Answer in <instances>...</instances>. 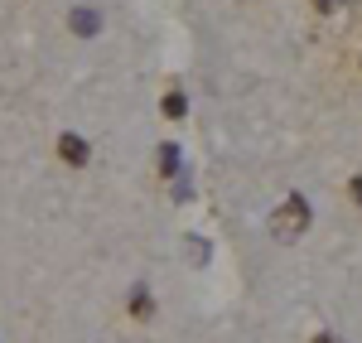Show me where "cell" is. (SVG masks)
Segmentation results:
<instances>
[{
	"instance_id": "obj_9",
	"label": "cell",
	"mask_w": 362,
	"mask_h": 343,
	"mask_svg": "<svg viewBox=\"0 0 362 343\" xmlns=\"http://www.w3.org/2000/svg\"><path fill=\"white\" fill-rule=\"evenodd\" d=\"M314 343H338V339H334V334H319V339H314Z\"/></svg>"
},
{
	"instance_id": "obj_3",
	"label": "cell",
	"mask_w": 362,
	"mask_h": 343,
	"mask_svg": "<svg viewBox=\"0 0 362 343\" xmlns=\"http://www.w3.org/2000/svg\"><path fill=\"white\" fill-rule=\"evenodd\" d=\"M160 112H165V116H169V121H179V116L189 112V102H184V92H169L165 102H160Z\"/></svg>"
},
{
	"instance_id": "obj_6",
	"label": "cell",
	"mask_w": 362,
	"mask_h": 343,
	"mask_svg": "<svg viewBox=\"0 0 362 343\" xmlns=\"http://www.w3.org/2000/svg\"><path fill=\"white\" fill-rule=\"evenodd\" d=\"M131 315H150V290H136L131 295Z\"/></svg>"
},
{
	"instance_id": "obj_4",
	"label": "cell",
	"mask_w": 362,
	"mask_h": 343,
	"mask_svg": "<svg viewBox=\"0 0 362 343\" xmlns=\"http://www.w3.org/2000/svg\"><path fill=\"white\" fill-rule=\"evenodd\" d=\"M68 20H73V29H78V34H97V15H92V10H73Z\"/></svg>"
},
{
	"instance_id": "obj_2",
	"label": "cell",
	"mask_w": 362,
	"mask_h": 343,
	"mask_svg": "<svg viewBox=\"0 0 362 343\" xmlns=\"http://www.w3.org/2000/svg\"><path fill=\"white\" fill-rule=\"evenodd\" d=\"M58 155H63L68 165H87V141L83 136H63V141H58Z\"/></svg>"
},
{
	"instance_id": "obj_7",
	"label": "cell",
	"mask_w": 362,
	"mask_h": 343,
	"mask_svg": "<svg viewBox=\"0 0 362 343\" xmlns=\"http://www.w3.org/2000/svg\"><path fill=\"white\" fill-rule=\"evenodd\" d=\"M338 5H343V0H314V10H324V15H329V10H338Z\"/></svg>"
},
{
	"instance_id": "obj_8",
	"label": "cell",
	"mask_w": 362,
	"mask_h": 343,
	"mask_svg": "<svg viewBox=\"0 0 362 343\" xmlns=\"http://www.w3.org/2000/svg\"><path fill=\"white\" fill-rule=\"evenodd\" d=\"M348 189H353V199L362 203V174H358V179H353V184H348Z\"/></svg>"
},
{
	"instance_id": "obj_5",
	"label": "cell",
	"mask_w": 362,
	"mask_h": 343,
	"mask_svg": "<svg viewBox=\"0 0 362 343\" xmlns=\"http://www.w3.org/2000/svg\"><path fill=\"white\" fill-rule=\"evenodd\" d=\"M160 170H165V174L179 170V145H160Z\"/></svg>"
},
{
	"instance_id": "obj_1",
	"label": "cell",
	"mask_w": 362,
	"mask_h": 343,
	"mask_svg": "<svg viewBox=\"0 0 362 343\" xmlns=\"http://www.w3.org/2000/svg\"><path fill=\"white\" fill-rule=\"evenodd\" d=\"M309 218H314V213H309V203L300 199V194H290V199L280 203V213L271 218V228H276L280 242H295V237L309 228Z\"/></svg>"
}]
</instances>
